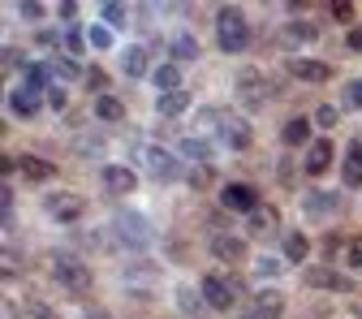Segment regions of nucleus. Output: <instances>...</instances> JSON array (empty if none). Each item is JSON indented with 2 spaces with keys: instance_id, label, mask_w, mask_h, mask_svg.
<instances>
[{
  "instance_id": "f257e3e1",
  "label": "nucleus",
  "mask_w": 362,
  "mask_h": 319,
  "mask_svg": "<svg viewBox=\"0 0 362 319\" xmlns=\"http://www.w3.org/2000/svg\"><path fill=\"white\" fill-rule=\"evenodd\" d=\"M216 39H220V48H224V52H242V48H246L250 26H246L242 9L220 5V13H216Z\"/></svg>"
},
{
  "instance_id": "f03ea898",
  "label": "nucleus",
  "mask_w": 362,
  "mask_h": 319,
  "mask_svg": "<svg viewBox=\"0 0 362 319\" xmlns=\"http://www.w3.org/2000/svg\"><path fill=\"white\" fill-rule=\"evenodd\" d=\"M48 267H52V277L65 285V289H74V294H82V289H90V267L82 263V259H74V255H61V250H52L48 255Z\"/></svg>"
},
{
  "instance_id": "7ed1b4c3",
  "label": "nucleus",
  "mask_w": 362,
  "mask_h": 319,
  "mask_svg": "<svg viewBox=\"0 0 362 319\" xmlns=\"http://www.w3.org/2000/svg\"><path fill=\"white\" fill-rule=\"evenodd\" d=\"M281 315H285V294L276 289H263L242 306V319H281Z\"/></svg>"
},
{
  "instance_id": "20e7f679",
  "label": "nucleus",
  "mask_w": 362,
  "mask_h": 319,
  "mask_svg": "<svg viewBox=\"0 0 362 319\" xmlns=\"http://www.w3.org/2000/svg\"><path fill=\"white\" fill-rule=\"evenodd\" d=\"M143 164H147V173H151L156 181H173V177H181L177 156H168L164 147H143Z\"/></svg>"
},
{
  "instance_id": "39448f33",
  "label": "nucleus",
  "mask_w": 362,
  "mask_h": 319,
  "mask_svg": "<svg viewBox=\"0 0 362 319\" xmlns=\"http://www.w3.org/2000/svg\"><path fill=\"white\" fill-rule=\"evenodd\" d=\"M117 229H121V242L125 246H151V229H147V220L143 216H129V211H121L117 216Z\"/></svg>"
},
{
  "instance_id": "423d86ee",
  "label": "nucleus",
  "mask_w": 362,
  "mask_h": 319,
  "mask_svg": "<svg viewBox=\"0 0 362 319\" xmlns=\"http://www.w3.org/2000/svg\"><path fill=\"white\" fill-rule=\"evenodd\" d=\"M199 294H203V302L211 311H229L233 306V289H229V281H220V277H203L199 281Z\"/></svg>"
},
{
  "instance_id": "0eeeda50",
  "label": "nucleus",
  "mask_w": 362,
  "mask_h": 319,
  "mask_svg": "<svg viewBox=\"0 0 362 319\" xmlns=\"http://www.w3.org/2000/svg\"><path fill=\"white\" fill-rule=\"evenodd\" d=\"M306 285L310 289H337V294H349L354 289V281L341 277V272H332V267H306Z\"/></svg>"
},
{
  "instance_id": "6e6552de",
  "label": "nucleus",
  "mask_w": 362,
  "mask_h": 319,
  "mask_svg": "<svg viewBox=\"0 0 362 319\" xmlns=\"http://www.w3.org/2000/svg\"><path fill=\"white\" fill-rule=\"evenodd\" d=\"M220 199H224V207H229V211H242V216H250L259 207V195L250 186H238V181H229V186L220 190Z\"/></svg>"
},
{
  "instance_id": "1a4fd4ad",
  "label": "nucleus",
  "mask_w": 362,
  "mask_h": 319,
  "mask_svg": "<svg viewBox=\"0 0 362 319\" xmlns=\"http://www.w3.org/2000/svg\"><path fill=\"white\" fill-rule=\"evenodd\" d=\"M43 211H48L52 220H78L82 216V199L78 195H48V199H43Z\"/></svg>"
},
{
  "instance_id": "9d476101",
  "label": "nucleus",
  "mask_w": 362,
  "mask_h": 319,
  "mask_svg": "<svg viewBox=\"0 0 362 319\" xmlns=\"http://www.w3.org/2000/svg\"><path fill=\"white\" fill-rule=\"evenodd\" d=\"M267 91H272V82H263L255 69H242V74H238V95H242L246 104H263Z\"/></svg>"
},
{
  "instance_id": "9b49d317",
  "label": "nucleus",
  "mask_w": 362,
  "mask_h": 319,
  "mask_svg": "<svg viewBox=\"0 0 362 319\" xmlns=\"http://www.w3.org/2000/svg\"><path fill=\"white\" fill-rule=\"evenodd\" d=\"M310 177H320V173H328L332 168V143L328 139H315L310 147H306V164H302Z\"/></svg>"
},
{
  "instance_id": "f8f14e48",
  "label": "nucleus",
  "mask_w": 362,
  "mask_h": 319,
  "mask_svg": "<svg viewBox=\"0 0 362 319\" xmlns=\"http://www.w3.org/2000/svg\"><path fill=\"white\" fill-rule=\"evenodd\" d=\"M104 186H108V195H129V190H134V168H125V164H104Z\"/></svg>"
},
{
  "instance_id": "ddd939ff",
  "label": "nucleus",
  "mask_w": 362,
  "mask_h": 319,
  "mask_svg": "<svg viewBox=\"0 0 362 319\" xmlns=\"http://www.w3.org/2000/svg\"><path fill=\"white\" fill-rule=\"evenodd\" d=\"M211 255H216V259H224V263H238V259L246 255V246H242V238L211 233Z\"/></svg>"
},
{
  "instance_id": "4468645a",
  "label": "nucleus",
  "mask_w": 362,
  "mask_h": 319,
  "mask_svg": "<svg viewBox=\"0 0 362 319\" xmlns=\"http://www.w3.org/2000/svg\"><path fill=\"white\" fill-rule=\"evenodd\" d=\"M9 112H13V117H35V112H39V91L18 86L13 95H9Z\"/></svg>"
},
{
  "instance_id": "2eb2a0df",
  "label": "nucleus",
  "mask_w": 362,
  "mask_h": 319,
  "mask_svg": "<svg viewBox=\"0 0 362 319\" xmlns=\"http://www.w3.org/2000/svg\"><path fill=\"white\" fill-rule=\"evenodd\" d=\"M289 69L302 82H328L332 78V65H324V61H289Z\"/></svg>"
},
{
  "instance_id": "dca6fc26",
  "label": "nucleus",
  "mask_w": 362,
  "mask_h": 319,
  "mask_svg": "<svg viewBox=\"0 0 362 319\" xmlns=\"http://www.w3.org/2000/svg\"><path fill=\"white\" fill-rule=\"evenodd\" d=\"M302 207H306V216H332V211L341 207V199H337V195H324V190H315V195L302 199Z\"/></svg>"
},
{
  "instance_id": "f3484780",
  "label": "nucleus",
  "mask_w": 362,
  "mask_h": 319,
  "mask_svg": "<svg viewBox=\"0 0 362 319\" xmlns=\"http://www.w3.org/2000/svg\"><path fill=\"white\" fill-rule=\"evenodd\" d=\"M341 177H345V186H362V143H349Z\"/></svg>"
},
{
  "instance_id": "a211bd4d",
  "label": "nucleus",
  "mask_w": 362,
  "mask_h": 319,
  "mask_svg": "<svg viewBox=\"0 0 362 319\" xmlns=\"http://www.w3.org/2000/svg\"><path fill=\"white\" fill-rule=\"evenodd\" d=\"M18 164H22V173H26L30 181H52V177H57V164H48V160H39V156H22Z\"/></svg>"
},
{
  "instance_id": "6ab92c4d",
  "label": "nucleus",
  "mask_w": 362,
  "mask_h": 319,
  "mask_svg": "<svg viewBox=\"0 0 362 319\" xmlns=\"http://www.w3.org/2000/svg\"><path fill=\"white\" fill-rule=\"evenodd\" d=\"M250 233H272V229H276V207H267V203H259L250 216Z\"/></svg>"
},
{
  "instance_id": "aec40b11",
  "label": "nucleus",
  "mask_w": 362,
  "mask_h": 319,
  "mask_svg": "<svg viewBox=\"0 0 362 319\" xmlns=\"http://www.w3.org/2000/svg\"><path fill=\"white\" fill-rule=\"evenodd\" d=\"M95 117L100 121H121L125 117V104L117 95H95Z\"/></svg>"
},
{
  "instance_id": "412c9836",
  "label": "nucleus",
  "mask_w": 362,
  "mask_h": 319,
  "mask_svg": "<svg viewBox=\"0 0 362 319\" xmlns=\"http://www.w3.org/2000/svg\"><path fill=\"white\" fill-rule=\"evenodd\" d=\"M186 104H190V95H186V91H168V95H160V100H156L160 117H177V112L186 108Z\"/></svg>"
},
{
  "instance_id": "4be33fe9",
  "label": "nucleus",
  "mask_w": 362,
  "mask_h": 319,
  "mask_svg": "<svg viewBox=\"0 0 362 319\" xmlns=\"http://www.w3.org/2000/svg\"><path fill=\"white\" fill-rule=\"evenodd\" d=\"M121 69H125L129 78H143V74H147V52H143V48H129V52L121 57Z\"/></svg>"
},
{
  "instance_id": "5701e85b",
  "label": "nucleus",
  "mask_w": 362,
  "mask_h": 319,
  "mask_svg": "<svg viewBox=\"0 0 362 319\" xmlns=\"http://www.w3.org/2000/svg\"><path fill=\"white\" fill-rule=\"evenodd\" d=\"M315 39V26L310 22H289L285 26V43H293V48H298V43H310Z\"/></svg>"
},
{
  "instance_id": "b1692460",
  "label": "nucleus",
  "mask_w": 362,
  "mask_h": 319,
  "mask_svg": "<svg viewBox=\"0 0 362 319\" xmlns=\"http://www.w3.org/2000/svg\"><path fill=\"white\" fill-rule=\"evenodd\" d=\"M173 57H177V61H199V43H194L190 35H177V39H173Z\"/></svg>"
},
{
  "instance_id": "393cba45",
  "label": "nucleus",
  "mask_w": 362,
  "mask_h": 319,
  "mask_svg": "<svg viewBox=\"0 0 362 319\" xmlns=\"http://www.w3.org/2000/svg\"><path fill=\"white\" fill-rule=\"evenodd\" d=\"M306 134H310V121H306V117H293V121L285 125V143L298 147V143H306Z\"/></svg>"
},
{
  "instance_id": "a878e982",
  "label": "nucleus",
  "mask_w": 362,
  "mask_h": 319,
  "mask_svg": "<svg viewBox=\"0 0 362 319\" xmlns=\"http://www.w3.org/2000/svg\"><path fill=\"white\" fill-rule=\"evenodd\" d=\"M285 259L289 263H302L306 259V238L302 233H285Z\"/></svg>"
},
{
  "instance_id": "bb28decb",
  "label": "nucleus",
  "mask_w": 362,
  "mask_h": 319,
  "mask_svg": "<svg viewBox=\"0 0 362 319\" xmlns=\"http://www.w3.org/2000/svg\"><path fill=\"white\" fill-rule=\"evenodd\" d=\"M224 139H229V147H250V125L246 121H229V134H224Z\"/></svg>"
},
{
  "instance_id": "cd10ccee",
  "label": "nucleus",
  "mask_w": 362,
  "mask_h": 319,
  "mask_svg": "<svg viewBox=\"0 0 362 319\" xmlns=\"http://www.w3.org/2000/svg\"><path fill=\"white\" fill-rule=\"evenodd\" d=\"M181 151H186L190 160H211V147L203 139H186V143H181Z\"/></svg>"
},
{
  "instance_id": "c85d7f7f",
  "label": "nucleus",
  "mask_w": 362,
  "mask_h": 319,
  "mask_svg": "<svg viewBox=\"0 0 362 319\" xmlns=\"http://www.w3.org/2000/svg\"><path fill=\"white\" fill-rule=\"evenodd\" d=\"M57 78H78V65H74V57H52V65H48Z\"/></svg>"
},
{
  "instance_id": "c756f323",
  "label": "nucleus",
  "mask_w": 362,
  "mask_h": 319,
  "mask_svg": "<svg viewBox=\"0 0 362 319\" xmlns=\"http://www.w3.org/2000/svg\"><path fill=\"white\" fill-rule=\"evenodd\" d=\"M156 82L164 86V95H168V91H177V65H160L156 69Z\"/></svg>"
},
{
  "instance_id": "7c9ffc66",
  "label": "nucleus",
  "mask_w": 362,
  "mask_h": 319,
  "mask_svg": "<svg viewBox=\"0 0 362 319\" xmlns=\"http://www.w3.org/2000/svg\"><path fill=\"white\" fill-rule=\"evenodd\" d=\"M345 108H362V82H345Z\"/></svg>"
},
{
  "instance_id": "2f4dec72",
  "label": "nucleus",
  "mask_w": 362,
  "mask_h": 319,
  "mask_svg": "<svg viewBox=\"0 0 362 319\" xmlns=\"http://www.w3.org/2000/svg\"><path fill=\"white\" fill-rule=\"evenodd\" d=\"M43 95H48V104H52V108H65V104H69V95H65L61 86H48V91H43Z\"/></svg>"
},
{
  "instance_id": "473e14b6",
  "label": "nucleus",
  "mask_w": 362,
  "mask_h": 319,
  "mask_svg": "<svg viewBox=\"0 0 362 319\" xmlns=\"http://www.w3.org/2000/svg\"><path fill=\"white\" fill-rule=\"evenodd\" d=\"M104 22L121 26V22H125V5H104Z\"/></svg>"
},
{
  "instance_id": "72a5a7b5",
  "label": "nucleus",
  "mask_w": 362,
  "mask_h": 319,
  "mask_svg": "<svg viewBox=\"0 0 362 319\" xmlns=\"http://www.w3.org/2000/svg\"><path fill=\"white\" fill-rule=\"evenodd\" d=\"M108 43H112V35H108V30L90 26V48H108Z\"/></svg>"
},
{
  "instance_id": "f704fd0d",
  "label": "nucleus",
  "mask_w": 362,
  "mask_h": 319,
  "mask_svg": "<svg viewBox=\"0 0 362 319\" xmlns=\"http://www.w3.org/2000/svg\"><path fill=\"white\" fill-rule=\"evenodd\" d=\"M337 117H341V112H337L332 104H324L320 112H315V121H320V125H337Z\"/></svg>"
},
{
  "instance_id": "c9c22d12",
  "label": "nucleus",
  "mask_w": 362,
  "mask_h": 319,
  "mask_svg": "<svg viewBox=\"0 0 362 319\" xmlns=\"http://www.w3.org/2000/svg\"><path fill=\"white\" fill-rule=\"evenodd\" d=\"M35 39H39V43H43V48H57V43H61V35H57V30H39V35H35Z\"/></svg>"
},
{
  "instance_id": "e433bc0d",
  "label": "nucleus",
  "mask_w": 362,
  "mask_h": 319,
  "mask_svg": "<svg viewBox=\"0 0 362 319\" xmlns=\"http://www.w3.org/2000/svg\"><path fill=\"white\" fill-rule=\"evenodd\" d=\"M26 311H30V315H35V319H57V315H52V311H48V306H43V302H30V306H26Z\"/></svg>"
},
{
  "instance_id": "4c0bfd02",
  "label": "nucleus",
  "mask_w": 362,
  "mask_h": 319,
  "mask_svg": "<svg viewBox=\"0 0 362 319\" xmlns=\"http://www.w3.org/2000/svg\"><path fill=\"white\" fill-rule=\"evenodd\" d=\"M22 65V52L18 48H5V69H18Z\"/></svg>"
},
{
  "instance_id": "58836bf2",
  "label": "nucleus",
  "mask_w": 362,
  "mask_h": 319,
  "mask_svg": "<svg viewBox=\"0 0 362 319\" xmlns=\"http://www.w3.org/2000/svg\"><path fill=\"white\" fill-rule=\"evenodd\" d=\"M177 298H181V306H186V311H199V302H194V289H181Z\"/></svg>"
},
{
  "instance_id": "ea45409f",
  "label": "nucleus",
  "mask_w": 362,
  "mask_h": 319,
  "mask_svg": "<svg viewBox=\"0 0 362 319\" xmlns=\"http://www.w3.org/2000/svg\"><path fill=\"white\" fill-rule=\"evenodd\" d=\"M349 263H354V267H362V238L349 246Z\"/></svg>"
},
{
  "instance_id": "a19ab883",
  "label": "nucleus",
  "mask_w": 362,
  "mask_h": 319,
  "mask_svg": "<svg viewBox=\"0 0 362 319\" xmlns=\"http://www.w3.org/2000/svg\"><path fill=\"white\" fill-rule=\"evenodd\" d=\"M349 48H354V52H362V26H354V30H349Z\"/></svg>"
}]
</instances>
